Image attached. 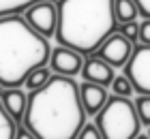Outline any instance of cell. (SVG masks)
I'll use <instances>...</instances> for the list:
<instances>
[{
	"mask_svg": "<svg viewBox=\"0 0 150 139\" xmlns=\"http://www.w3.org/2000/svg\"><path fill=\"white\" fill-rule=\"evenodd\" d=\"M103 139H135L142 131V122L135 109V103L125 96L112 94L105 107L94 116Z\"/></svg>",
	"mask_w": 150,
	"mask_h": 139,
	"instance_id": "4",
	"label": "cell"
},
{
	"mask_svg": "<svg viewBox=\"0 0 150 139\" xmlns=\"http://www.w3.org/2000/svg\"><path fill=\"white\" fill-rule=\"evenodd\" d=\"M81 77H84V81H92V83L110 88L116 77V68L112 64H107L105 60H101L99 56H88L84 62V68H81Z\"/></svg>",
	"mask_w": 150,
	"mask_h": 139,
	"instance_id": "9",
	"label": "cell"
},
{
	"mask_svg": "<svg viewBox=\"0 0 150 139\" xmlns=\"http://www.w3.org/2000/svg\"><path fill=\"white\" fill-rule=\"evenodd\" d=\"M2 90H4V86H2V83H0V94H2Z\"/></svg>",
	"mask_w": 150,
	"mask_h": 139,
	"instance_id": "23",
	"label": "cell"
},
{
	"mask_svg": "<svg viewBox=\"0 0 150 139\" xmlns=\"http://www.w3.org/2000/svg\"><path fill=\"white\" fill-rule=\"evenodd\" d=\"M133 103H135V109H137L142 126L150 128V96L148 94H137V99H135Z\"/></svg>",
	"mask_w": 150,
	"mask_h": 139,
	"instance_id": "16",
	"label": "cell"
},
{
	"mask_svg": "<svg viewBox=\"0 0 150 139\" xmlns=\"http://www.w3.org/2000/svg\"><path fill=\"white\" fill-rule=\"evenodd\" d=\"M135 52V43L129 41L125 34L114 32L103 45L99 47V52L94 56H99L101 60H105L107 64H112L114 68H125L131 60V56Z\"/></svg>",
	"mask_w": 150,
	"mask_h": 139,
	"instance_id": "7",
	"label": "cell"
},
{
	"mask_svg": "<svg viewBox=\"0 0 150 139\" xmlns=\"http://www.w3.org/2000/svg\"><path fill=\"white\" fill-rule=\"evenodd\" d=\"M110 88H112V94H116V96H125V99H131V94L135 92L131 79H129L125 73H122V75H116Z\"/></svg>",
	"mask_w": 150,
	"mask_h": 139,
	"instance_id": "15",
	"label": "cell"
},
{
	"mask_svg": "<svg viewBox=\"0 0 150 139\" xmlns=\"http://www.w3.org/2000/svg\"><path fill=\"white\" fill-rule=\"evenodd\" d=\"M148 135H150V131H148Z\"/></svg>",
	"mask_w": 150,
	"mask_h": 139,
	"instance_id": "24",
	"label": "cell"
},
{
	"mask_svg": "<svg viewBox=\"0 0 150 139\" xmlns=\"http://www.w3.org/2000/svg\"><path fill=\"white\" fill-rule=\"evenodd\" d=\"M114 32H118L114 0H58V45L94 56Z\"/></svg>",
	"mask_w": 150,
	"mask_h": 139,
	"instance_id": "2",
	"label": "cell"
},
{
	"mask_svg": "<svg viewBox=\"0 0 150 139\" xmlns=\"http://www.w3.org/2000/svg\"><path fill=\"white\" fill-rule=\"evenodd\" d=\"M54 77V73H52V68L50 66H41V68H35L30 75H28V79H26L24 83V88L28 90V92H35V90H41V88H45L47 83H50V79Z\"/></svg>",
	"mask_w": 150,
	"mask_h": 139,
	"instance_id": "13",
	"label": "cell"
},
{
	"mask_svg": "<svg viewBox=\"0 0 150 139\" xmlns=\"http://www.w3.org/2000/svg\"><path fill=\"white\" fill-rule=\"evenodd\" d=\"M0 101L17 124L24 122L26 109H28V92L24 88H4L2 94H0Z\"/></svg>",
	"mask_w": 150,
	"mask_h": 139,
	"instance_id": "11",
	"label": "cell"
},
{
	"mask_svg": "<svg viewBox=\"0 0 150 139\" xmlns=\"http://www.w3.org/2000/svg\"><path fill=\"white\" fill-rule=\"evenodd\" d=\"M24 19L41 37H45V39L56 37V30H58V2L43 0V2L32 4L30 9L24 13Z\"/></svg>",
	"mask_w": 150,
	"mask_h": 139,
	"instance_id": "5",
	"label": "cell"
},
{
	"mask_svg": "<svg viewBox=\"0 0 150 139\" xmlns=\"http://www.w3.org/2000/svg\"><path fill=\"white\" fill-rule=\"evenodd\" d=\"M79 99H81V105H84L88 116H97L105 107L110 94H107L105 86H99V83H92V81H81L79 83Z\"/></svg>",
	"mask_w": 150,
	"mask_h": 139,
	"instance_id": "10",
	"label": "cell"
},
{
	"mask_svg": "<svg viewBox=\"0 0 150 139\" xmlns=\"http://www.w3.org/2000/svg\"><path fill=\"white\" fill-rule=\"evenodd\" d=\"M135 139H150V135H144V133H139V135L135 137Z\"/></svg>",
	"mask_w": 150,
	"mask_h": 139,
	"instance_id": "22",
	"label": "cell"
},
{
	"mask_svg": "<svg viewBox=\"0 0 150 139\" xmlns=\"http://www.w3.org/2000/svg\"><path fill=\"white\" fill-rule=\"evenodd\" d=\"M120 34H125L129 41H133V43H139V22H129V24H122L118 28Z\"/></svg>",
	"mask_w": 150,
	"mask_h": 139,
	"instance_id": "17",
	"label": "cell"
},
{
	"mask_svg": "<svg viewBox=\"0 0 150 139\" xmlns=\"http://www.w3.org/2000/svg\"><path fill=\"white\" fill-rule=\"evenodd\" d=\"M114 13H116V22L118 26L129 24V22H137L139 9L135 0H114Z\"/></svg>",
	"mask_w": 150,
	"mask_h": 139,
	"instance_id": "12",
	"label": "cell"
},
{
	"mask_svg": "<svg viewBox=\"0 0 150 139\" xmlns=\"http://www.w3.org/2000/svg\"><path fill=\"white\" fill-rule=\"evenodd\" d=\"M139 45H150V19L144 17L139 22Z\"/></svg>",
	"mask_w": 150,
	"mask_h": 139,
	"instance_id": "19",
	"label": "cell"
},
{
	"mask_svg": "<svg viewBox=\"0 0 150 139\" xmlns=\"http://www.w3.org/2000/svg\"><path fill=\"white\" fill-rule=\"evenodd\" d=\"M77 139H103V135H101V131H99V126L94 122H86L84 128L79 131Z\"/></svg>",
	"mask_w": 150,
	"mask_h": 139,
	"instance_id": "18",
	"label": "cell"
},
{
	"mask_svg": "<svg viewBox=\"0 0 150 139\" xmlns=\"http://www.w3.org/2000/svg\"><path fill=\"white\" fill-rule=\"evenodd\" d=\"M135 2H137L139 15H142V17H148V19H150V0H135Z\"/></svg>",
	"mask_w": 150,
	"mask_h": 139,
	"instance_id": "21",
	"label": "cell"
},
{
	"mask_svg": "<svg viewBox=\"0 0 150 139\" xmlns=\"http://www.w3.org/2000/svg\"><path fill=\"white\" fill-rule=\"evenodd\" d=\"M84 62L86 58L81 56L79 52L71 49V47H64V45H58L52 49L50 56V66L54 75H62V77H73L75 75H81V68H84Z\"/></svg>",
	"mask_w": 150,
	"mask_h": 139,
	"instance_id": "8",
	"label": "cell"
},
{
	"mask_svg": "<svg viewBox=\"0 0 150 139\" xmlns=\"http://www.w3.org/2000/svg\"><path fill=\"white\" fill-rule=\"evenodd\" d=\"M17 122L9 116V111L4 109L2 101H0V139H15Z\"/></svg>",
	"mask_w": 150,
	"mask_h": 139,
	"instance_id": "14",
	"label": "cell"
},
{
	"mask_svg": "<svg viewBox=\"0 0 150 139\" xmlns=\"http://www.w3.org/2000/svg\"><path fill=\"white\" fill-rule=\"evenodd\" d=\"M125 75L131 79L137 94L150 96V45H137L125 66Z\"/></svg>",
	"mask_w": 150,
	"mask_h": 139,
	"instance_id": "6",
	"label": "cell"
},
{
	"mask_svg": "<svg viewBox=\"0 0 150 139\" xmlns=\"http://www.w3.org/2000/svg\"><path fill=\"white\" fill-rule=\"evenodd\" d=\"M88 114L79 99V83L73 77L54 75L45 88L28 92L24 124L37 139H77Z\"/></svg>",
	"mask_w": 150,
	"mask_h": 139,
	"instance_id": "1",
	"label": "cell"
},
{
	"mask_svg": "<svg viewBox=\"0 0 150 139\" xmlns=\"http://www.w3.org/2000/svg\"><path fill=\"white\" fill-rule=\"evenodd\" d=\"M15 139H37V135L26 126V124H17V131H15Z\"/></svg>",
	"mask_w": 150,
	"mask_h": 139,
	"instance_id": "20",
	"label": "cell"
},
{
	"mask_svg": "<svg viewBox=\"0 0 150 139\" xmlns=\"http://www.w3.org/2000/svg\"><path fill=\"white\" fill-rule=\"evenodd\" d=\"M50 41L32 30L24 17L0 19V83L4 88H22L35 68L50 64Z\"/></svg>",
	"mask_w": 150,
	"mask_h": 139,
	"instance_id": "3",
	"label": "cell"
}]
</instances>
